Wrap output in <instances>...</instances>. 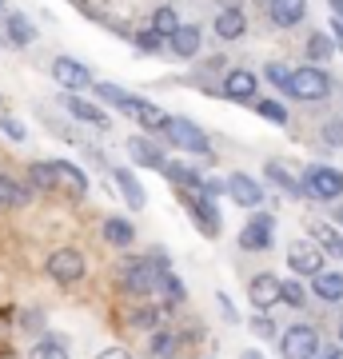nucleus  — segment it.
<instances>
[{"label": "nucleus", "mask_w": 343, "mask_h": 359, "mask_svg": "<svg viewBox=\"0 0 343 359\" xmlns=\"http://www.w3.org/2000/svg\"><path fill=\"white\" fill-rule=\"evenodd\" d=\"M160 287H164L168 299H184V283H180L176 276H168V271H164V283H160Z\"/></svg>", "instance_id": "58836bf2"}, {"label": "nucleus", "mask_w": 343, "mask_h": 359, "mask_svg": "<svg viewBox=\"0 0 343 359\" xmlns=\"http://www.w3.org/2000/svg\"><path fill=\"white\" fill-rule=\"evenodd\" d=\"M104 240H108L112 248H128L132 240H136V228H132L124 216H112V219H104Z\"/></svg>", "instance_id": "412c9836"}, {"label": "nucleus", "mask_w": 343, "mask_h": 359, "mask_svg": "<svg viewBox=\"0 0 343 359\" xmlns=\"http://www.w3.org/2000/svg\"><path fill=\"white\" fill-rule=\"evenodd\" d=\"M96 359H132V355H128L124 347H108V351H100Z\"/></svg>", "instance_id": "c03bdc74"}, {"label": "nucleus", "mask_w": 343, "mask_h": 359, "mask_svg": "<svg viewBox=\"0 0 343 359\" xmlns=\"http://www.w3.org/2000/svg\"><path fill=\"white\" fill-rule=\"evenodd\" d=\"M316 240H319L323 248H328V252H335V256H343V240H339V236H335L331 228H323V224H316Z\"/></svg>", "instance_id": "72a5a7b5"}, {"label": "nucleus", "mask_w": 343, "mask_h": 359, "mask_svg": "<svg viewBox=\"0 0 343 359\" xmlns=\"http://www.w3.org/2000/svg\"><path fill=\"white\" fill-rule=\"evenodd\" d=\"M116 184H120V192H124V200H128V208L132 212H140L148 200H144V188L136 184V176L128 172V168H116Z\"/></svg>", "instance_id": "4be33fe9"}, {"label": "nucleus", "mask_w": 343, "mask_h": 359, "mask_svg": "<svg viewBox=\"0 0 343 359\" xmlns=\"http://www.w3.org/2000/svg\"><path fill=\"white\" fill-rule=\"evenodd\" d=\"M228 192H231V200L243 204V208H260L264 204V188H260L252 176H243V172H236V176L228 180Z\"/></svg>", "instance_id": "2eb2a0df"}, {"label": "nucleus", "mask_w": 343, "mask_h": 359, "mask_svg": "<svg viewBox=\"0 0 343 359\" xmlns=\"http://www.w3.org/2000/svg\"><path fill=\"white\" fill-rule=\"evenodd\" d=\"M180 200L196 212L203 236H220V212L212 208V200H208V196H203V192H188V188H184V196H180Z\"/></svg>", "instance_id": "0eeeda50"}, {"label": "nucleus", "mask_w": 343, "mask_h": 359, "mask_svg": "<svg viewBox=\"0 0 343 359\" xmlns=\"http://www.w3.org/2000/svg\"><path fill=\"white\" fill-rule=\"evenodd\" d=\"M168 44H172V52H176V56H184V60H188V56H196V52H200V28H196V25H180L176 32H172V40H168Z\"/></svg>", "instance_id": "6ab92c4d"}, {"label": "nucleus", "mask_w": 343, "mask_h": 359, "mask_svg": "<svg viewBox=\"0 0 343 359\" xmlns=\"http://www.w3.org/2000/svg\"><path fill=\"white\" fill-rule=\"evenodd\" d=\"M64 104H68V112L76 116V120H84V124H92V128H108V116H104L96 104L80 100V96H64Z\"/></svg>", "instance_id": "aec40b11"}, {"label": "nucleus", "mask_w": 343, "mask_h": 359, "mask_svg": "<svg viewBox=\"0 0 343 359\" xmlns=\"http://www.w3.org/2000/svg\"><path fill=\"white\" fill-rule=\"evenodd\" d=\"M132 40H136V48H140V52H160V44H164V36H160L152 25L136 28V32H132Z\"/></svg>", "instance_id": "c85d7f7f"}, {"label": "nucleus", "mask_w": 343, "mask_h": 359, "mask_svg": "<svg viewBox=\"0 0 343 359\" xmlns=\"http://www.w3.org/2000/svg\"><path fill=\"white\" fill-rule=\"evenodd\" d=\"M331 48H335V44H331L328 32H316V36L307 40V56H311V60H328Z\"/></svg>", "instance_id": "7c9ffc66"}, {"label": "nucleus", "mask_w": 343, "mask_h": 359, "mask_svg": "<svg viewBox=\"0 0 343 359\" xmlns=\"http://www.w3.org/2000/svg\"><path fill=\"white\" fill-rule=\"evenodd\" d=\"M32 359H68V351H64V344H56V339H44V344L32 347Z\"/></svg>", "instance_id": "473e14b6"}, {"label": "nucleus", "mask_w": 343, "mask_h": 359, "mask_svg": "<svg viewBox=\"0 0 343 359\" xmlns=\"http://www.w3.org/2000/svg\"><path fill=\"white\" fill-rule=\"evenodd\" d=\"M304 196H311V200H335V196H343V172H331V168H307Z\"/></svg>", "instance_id": "39448f33"}, {"label": "nucleus", "mask_w": 343, "mask_h": 359, "mask_svg": "<svg viewBox=\"0 0 343 359\" xmlns=\"http://www.w3.org/2000/svg\"><path fill=\"white\" fill-rule=\"evenodd\" d=\"M160 320H164L160 308H136L128 316V323H132V327H144V332H160Z\"/></svg>", "instance_id": "a878e982"}, {"label": "nucleus", "mask_w": 343, "mask_h": 359, "mask_svg": "<svg viewBox=\"0 0 343 359\" xmlns=\"http://www.w3.org/2000/svg\"><path fill=\"white\" fill-rule=\"evenodd\" d=\"M120 112H124V116H132V120H136V124H144V128H164V124H168V116L160 112L156 104L140 100V96H128Z\"/></svg>", "instance_id": "9d476101"}, {"label": "nucleus", "mask_w": 343, "mask_h": 359, "mask_svg": "<svg viewBox=\"0 0 343 359\" xmlns=\"http://www.w3.org/2000/svg\"><path fill=\"white\" fill-rule=\"evenodd\" d=\"M164 271H168V256L164 252H148V259H132L124 268V292L132 295H148L164 283Z\"/></svg>", "instance_id": "f257e3e1"}, {"label": "nucleus", "mask_w": 343, "mask_h": 359, "mask_svg": "<svg viewBox=\"0 0 343 359\" xmlns=\"http://www.w3.org/2000/svg\"><path fill=\"white\" fill-rule=\"evenodd\" d=\"M176 351V335L172 332H152V359H168Z\"/></svg>", "instance_id": "c756f323"}, {"label": "nucleus", "mask_w": 343, "mask_h": 359, "mask_svg": "<svg viewBox=\"0 0 343 359\" xmlns=\"http://www.w3.org/2000/svg\"><path fill=\"white\" fill-rule=\"evenodd\" d=\"M316 359H343L339 347H323V351H316Z\"/></svg>", "instance_id": "a18cd8bd"}, {"label": "nucleus", "mask_w": 343, "mask_h": 359, "mask_svg": "<svg viewBox=\"0 0 343 359\" xmlns=\"http://www.w3.org/2000/svg\"><path fill=\"white\" fill-rule=\"evenodd\" d=\"M260 116H264V120H276V124H288V112H283V104H276V100H260Z\"/></svg>", "instance_id": "c9c22d12"}, {"label": "nucleus", "mask_w": 343, "mask_h": 359, "mask_svg": "<svg viewBox=\"0 0 343 359\" xmlns=\"http://www.w3.org/2000/svg\"><path fill=\"white\" fill-rule=\"evenodd\" d=\"M252 332H255V335H264V339H271V335H276V327H271V320L255 316V320H252Z\"/></svg>", "instance_id": "79ce46f5"}, {"label": "nucleus", "mask_w": 343, "mask_h": 359, "mask_svg": "<svg viewBox=\"0 0 343 359\" xmlns=\"http://www.w3.org/2000/svg\"><path fill=\"white\" fill-rule=\"evenodd\" d=\"M248 295H252L255 308L267 311L271 304H280V299H283V280H276V276H267V271H264V276H255V280H252Z\"/></svg>", "instance_id": "1a4fd4ad"}, {"label": "nucleus", "mask_w": 343, "mask_h": 359, "mask_svg": "<svg viewBox=\"0 0 343 359\" xmlns=\"http://www.w3.org/2000/svg\"><path fill=\"white\" fill-rule=\"evenodd\" d=\"M168 136V140L176 144V148H184V152H200V156H208L212 148H208V136H203L191 120H184V116H168V124L160 128Z\"/></svg>", "instance_id": "f03ea898"}, {"label": "nucleus", "mask_w": 343, "mask_h": 359, "mask_svg": "<svg viewBox=\"0 0 343 359\" xmlns=\"http://www.w3.org/2000/svg\"><path fill=\"white\" fill-rule=\"evenodd\" d=\"M304 299H307V295H304V287H300L295 280L283 283V304H292V308H304Z\"/></svg>", "instance_id": "4c0bfd02"}, {"label": "nucleus", "mask_w": 343, "mask_h": 359, "mask_svg": "<svg viewBox=\"0 0 343 359\" xmlns=\"http://www.w3.org/2000/svg\"><path fill=\"white\" fill-rule=\"evenodd\" d=\"M335 219H339V224H343V208H339V216H335Z\"/></svg>", "instance_id": "3c124183"}, {"label": "nucleus", "mask_w": 343, "mask_h": 359, "mask_svg": "<svg viewBox=\"0 0 343 359\" xmlns=\"http://www.w3.org/2000/svg\"><path fill=\"white\" fill-rule=\"evenodd\" d=\"M295 276H319L323 271V252L311 244H292V256H288Z\"/></svg>", "instance_id": "ddd939ff"}, {"label": "nucleus", "mask_w": 343, "mask_h": 359, "mask_svg": "<svg viewBox=\"0 0 343 359\" xmlns=\"http://www.w3.org/2000/svg\"><path fill=\"white\" fill-rule=\"evenodd\" d=\"M271 224H276L271 216H252V224L240 231V248H248V252H264V248L271 244Z\"/></svg>", "instance_id": "4468645a"}, {"label": "nucleus", "mask_w": 343, "mask_h": 359, "mask_svg": "<svg viewBox=\"0 0 343 359\" xmlns=\"http://www.w3.org/2000/svg\"><path fill=\"white\" fill-rule=\"evenodd\" d=\"M224 8H240V0H224Z\"/></svg>", "instance_id": "8fccbe9b"}, {"label": "nucleus", "mask_w": 343, "mask_h": 359, "mask_svg": "<svg viewBox=\"0 0 343 359\" xmlns=\"http://www.w3.org/2000/svg\"><path fill=\"white\" fill-rule=\"evenodd\" d=\"M152 28L160 32V36H168V40H172V32L180 28V16L172 13V8H156V13H152Z\"/></svg>", "instance_id": "bb28decb"}, {"label": "nucleus", "mask_w": 343, "mask_h": 359, "mask_svg": "<svg viewBox=\"0 0 343 359\" xmlns=\"http://www.w3.org/2000/svg\"><path fill=\"white\" fill-rule=\"evenodd\" d=\"M8 40H13L16 48H25V44H32V40H36V28H32V20H28L25 13L8 16Z\"/></svg>", "instance_id": "5701e85b"}, {"label": "nucleus", "mask_w": 343, "mask_h": 359, "mask_svg": "<svg viewBox=\"0 0 343 359\" xmlns=\"http://www.w3.org/2000/svg\"><path fill=\"white\" fill-rule=\"evenodd\" d=\"M48 276L56 283H80L84 280V256L76 248H56L48 256Z\"/></svg>", "instance_id": "20e7f679"}, {"label": "nucleus", "mask_w": 343, "mask_h": 359, "mask_svg": "<svg viewBox=\"0 0 343 359\" xmlns=\"http://www.w3.org/2000/svg\"><path fill=\"white\" fill-rule=\"evenodd\" d=\"M52 168H56V188H60V192L76 196V200L88 192V176H84V172L72 164V160H56Z\"/></svg>", "instance_id": "9b49d317"}, {"label": "nucleus", "mask_w": 343, "mask_h": 359, "mask_svg": "<svg viewBox=\"0 0 343 359\" xmlns=\"http://www.w3.org/2000/svg\"><path fill=\"white\" fill-rule=\"evenodd\" d=\"M20 327H25V332H40V327H44V316H40V311H25V316H20Z\"/></svg>", "instance_id": "ea45409f"}, {"label": "nucleus", "mask_w": 343, "mask_h": 359, "mask_svg": "<svg viewBox=\"0 0 343 359\" xmlns=\"http://www.w3.org/2000/svg\"><path fill=\"white\" fill-rule=\"evenodd\" d=\"M0 128H4V136H13V140H25V128L16 124L13 116H0Z\"/></svg>", "instance_id": "a19ab883"}, {"label": "nucleus", "mask_w": 343, "mask_h": 359, "mask_svg": "<svg viewBox=\"0 0 343 359\" xmlns=\"http://www.w3.org/2000/svg\"><path fill=\"white\" fill-rule=\"evenodd\" d=\"M331 32H335V44L343 48V20H335V28H331Z\"/></svg>", "instance_id": "49530a36"}, {"label": "nucleus", "mask_w": 343, "mask_h": 359, "mask_svg": "<svg viewBox=\"0 0 343 359\" xmlns=\"http://www.w3.org/2000/svg\"><path fill=\"white\" fill-rule=\"evenodd\" d=\"M224 96H228V100H252L255 96V76L248 72V68L228 72V76H224Z\"/></svg>", "instance_id": "f3484780"}, {"label": "nucleus", "mask_w": 343, "mask_h": 359, "mask_svg": "<svg viewBox=\"0 0 343 359\" xmlns=\"http://www.w3.org/2000/svg\"><path fill=\"white\" fill-rule=\"evenodd\" d=\"M316 295L319 299H331V304L343 299V276L339 271H319L316 276Z\"/></svg>", "instance_id": "b1692460"}, {"label": "nucleus", "mask_w": 343, "mask_h": 359, "mask_svg": "<svg viewBox=\"0 0 343 359\" xmlns=\"http://www.w3.org/2000/svg\"><path fill=\"white\" fill-rule=\"evenodd\" d=\"M323 140H328V144H343V124H339V120H331L328 128H323Z\"/></svg>", "instance_id": "37998d69"}, {"label": "nucleus", "mask_w": 343, "mask_h": 359, "mask_svg": "<svg viewBox=\"0 0 343 359\" xmlns=\"http://www.w3.org/2000/svg\"><path fill=\"white\" fill-rule=\"evenodd\" d=\"M267 13H271V20L280 28H292L304 20L307 13V0H267Z\"/></svg>", "instance_id": "dca6fc26"}, {"label": "nucleus", "mask_w": 343, "mask_h": 359, "mask_svg": "<svg viewBox=\"0 0 343 359\" xmlns=\"http://www.w3.org/2000/svg\"><path fill=\"white\" fill-rule=\"evenodd\" d=\"M248 32V20H243L240 8H220L216 13V36L220 40H240Z\"/></svg>", "instance_id": "a211bd4d"}, {"label": "nucleus", "mask_w": 343, "mask_h": 359, "mask_svg": "<svg viewBox=\"0 0 343 359\" xmlns=\"http://www.w3.org/2000/svg\"><path fill=\"white\" fill-rule=\"evenodd\" d=\"M52 76H56V84H64V88H84V84H92V72L80 60H72V56H56L52 60Z\"/></svg>", "instance_id": "6e6552de"}, {"label": "nucleus", "mask_w": 343, "mask_h": 359, "mask_svg": "<svg viewBox=\"0 0 343 359\" xmlns=\"http://www.w3.org/2000/svg\"><path fill=\"white\" fill-rule=\"evenodd\" d=\"M96 96H100V100H108L112 108H124V100L132 96V92H124L120 84H96Z\"/></svg>", "instance_id": "2f4dec72"}, {"label": "nucleus", "mask_w": 343, "mask_h": 359, "mask_svg": "<svg viewBox=\"0 0 343 359\" xmlns=\"http://www.w3.org/2000/svg\"><path fill=\"white\" fill-rule=\"evenodd\" d=\"M16 192H20V184H13V180L0 172V208H13L16 204Z\"/></svg>", "instance_id": "f704fd0d"}, {"label": "nucleus", "mask_w": 343, "mask_h": 359, "mask_svg": "<svg viewBox=\"0 0 343 359\" xmlns=\"http://www.w3.org/2000/svg\"><path fill=\"white\" fill-rule=\"evenodd\" d=\"M0 8H4V0H0Z\"/></svg>", "instance_id": "603ef678"}, {"label": "nucleus", "mask_w": 343, "mask_h": 359, "mask_svg": "<svg viewBox=\"0 0 343 359\" xmlns=\"http://www.w3.org/2000/svg\"><path fill=\"white\" fill-rule=\"evenodd\" d=\"M328 4H331V13H335V16L343 20V0H328Z\"/></svg>", "instance_id": "de8ad7c7"}, {"label": "nucleus", "mask_w": 343, "mask_h": 359, "mask_svg": "<svg viewBox=\"0 0 343 359\" xmlns=\"http://www.w3.org/2000/svg\"><path fill=\"white\" fill-rule=\"evenodd\" d=\"M28 184H32L36 192L56 188V168H52V164H28Z\"/></svg>", "instance_id": "393cba45"}, {"label": "nucleus", "mask_w": 343, "mask_h": 359, "mask_svg": "<svg viewBox=\"0 0 343 359\" xmlns=\"http://www.w3.org/2000/svg\"><path fill=\"white\" fill-rule=\"evenodd\" d=\"M267 180H276V184H280L288 196H304V184H300V180H292L280 164H267Z\"/></svg>", "instance_id": "cd10ccee"}, {"label": "nucleus", "mask_w": 343, "mask_h": 359, "mask_svg": "<svg viewBox=\"0 0 343 359\" xmlns=\"http://www.w3.org/2000/svg\"><path fill=\"white\" fill-rule=\"evenodd\" d=\"M240 359H264V355H260V351H243Z\"/></svg>", "instance_id": "09e8293b"}, {"label": "nucleus", "mask_w": 343, "mask_h": 359, "mask_svg": "<svg viewBox=\"0 0 343 359\" xmlns=\"http://www.w3.org/2000/svg\"><path fill=\"white\" fill-rule=\"evenodd\" d=\"M319 351V335L316 327H307V323H295L283 332V355L288 359H316Z\"/></svg>", "instance_id": "423d86ee"}, {"label": "nucleus", "mask_w": 343, "mask_h": 359, "mask_svg": "<svg viewBox=\"0 0 343 359\" xmlns=\"http://www.w3.org/2000/svg\"><path fill=\"white\" fill-rule=\"evenodd\" d=\"M331 92V80L323 68H300V72H292V88H288V96H300V100H323Z\"/></svg>", "instance_id": "7ed1b4c3"}, {"label": "nucleus", "mask_w": 343, "mask_h": 359, "mask_svg": "<svg viewBox=\"0 0 343 359\" xmlns=\"http://www.w3.org/2000/svg\"><path fill=\"white\" fill-rule=\"evenodd\" d=\"M128 156L140 168H156V172H164V164H168V156L160 152L148 136H132V140H128Z\"/></svg>", "instance_id": "f8f14e48"}, {"label": "nucleus", "mask_w": 343, "mask_h": 359, "mask_svg": "<svg viewBox=\"0 0 343 359\" xmlns=\"http://www.w3.org/2000/svg\"><path fill=\"white\" fill-rule=\"evenodd\" d=\"M267 80H271L280 92L292 88V72H288V68H280V65H267Z\"/></svg>", "instance_id": "e433bc0d"}]
</instances>
